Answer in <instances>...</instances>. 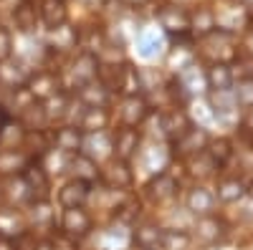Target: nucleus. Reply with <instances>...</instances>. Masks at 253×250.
I'll use <instances>...</instances> for the list:
<instances>
[{
    "label": "nucleus",
    "instance_id": "f257e3e1",
    "mask_svg": "<svg viewBox=\"0 0 253 250\" xmlns=\"http://www.w3.org/2000/svg\"><path fill=\"white\" fill-rule=\"evenodd\" d=\"M198 43L203 46L200 48V56L213 64H233L238 58V40H236V33H228V31H220L215 28L213 33H208L205 38H200Z\"/></svg>",
    "mask_w": 253,
    "mask_h": 250
},
{
    "label": "nucleus",
    "instance_id": "f03ea898",
    "mask_svg": "<svg viewBox=\"0 0 253 250\" xmlns=\"http://www.w3.org/2000/svg\"><path fill=\"white\" fill-rule=\"evenodd\" d=\"M99 182L112 192H126L134 187V172L129 162H122L112 157L104 167H99Z\"/></svg>",
    "mask_w": 253,
    "mask_h": 250
},
{
    "label": "nucleus",
    "instance_id": "7ed1b4c3",
    "mask_svg": "<svg viewBox=\"0 0 253 250\" xmlns=\"http://www.w3.org/2000/svg\"><path fill=\"white\" fill-rule=\"evenodd\" d=\"M157 23L167 36L177 40H193L190 38V10L180 5H162L157 10Z\"/></svg>",
    "mask_w": 253,
    "mask_h": 250
},
{
    "label": "nucleus",
    "instance_id": "20e7f679",
    "mask_svg": "<svg viewBox=\"0 0 253 250\" xmlns=\"http://www.w3.org/2000/svg\"><path fill=\"white\" fill-rule=\"evenodd\" d=\"M20 179L26 182L28 187V195L33 200H46L48 197V190H51V177H48V170L43 167L38 157L28 159V164L23 167V172H20Z\"/></svg>",
    "mask_w": 253,
    "mask_h": 250
},
{
    "label": "nucleus",
    "instance_id": "39448f33",
    "mask_svg": "<svg viewBox=\"0 0 253 250\" xmlns=\"http://www.w3.org/2000/svg\"><path fill=\"white\" fill-rule=\"evenodd\" d=\"M26 89L28 94L36 99V101H48L51 96H56L63 83H61V73L56 71H36V73H28V81H26Z\"/></svg>",
    "mask_w": 253,
    "mask_h": 250
},
{
    "label": "nucleus",
    "instance_id": "423d86ee",
    "mask_svg": "<svg viewBox=\"0 0 253 250\" xmlns=\"http://www.w3.org/2000/svg\"><path fill=\"white\" fill-rule=\"evenodd\" d=\"M150 101H147L142 94L137 96H124L119 101V127H142V124L147 121V116H150Z\"/></svg>",
    "mask_w": 253,
    "mask_h": 250
},
{
    "label": "nucleus",
    "instance_id": "0eeeda50",
    "mask_svg": "<svg viewBox=\"0 0 253 250\" xmlns=\"http://www.w3.org/2000/svg\"><path fill=\"white\" fill-rule=\"evenodd\" d=\"M208 142H210V134L203 129V127H190L180 139H175L172 142V154L177 157V159H190V157H195V154H200V152H205V147H208Z\"/></svg>",
    "mask_w": 253,
    "mask_h": 250
},
{
    "label": "nucleus",
    "instance_id": "6e6552de",
    "mask_svg": "<svg viewBox=\"0 0 253 250\" xmlns=\"http://www.w3.org/2000/svg\"><path fill=\"white\" fill-rule=\"evenodd\" d=\"M99 56L96 53H89V51H81L74 61H71V66H69V86L71 89H79L84 86V83H89L96 78L99 73Z\"/></svg>",
    "mask_w": 253,
    "mask_h": 250
},
{
    "label": "nucleus",
    "instance_id": "1a4fd4ad",
    "mask_svg": "<svg viewBox=\"0 0 253 250\" xmlns=\"http://www.w3.org/2000/svg\"><path fill=\"white\" fill-rule=\"evenodd\" d=\"M94 230V217L84 210V207H69L61 213V233L74 240L86 238Z\"/></svg>",
    "mask_w": 253,
    "mask_h": 250
},
{
    "label": "nucleus",
    "instance_id": "9d476101",
    "mask_svg": "<svg viewBox=\"0 0 253 250\" xmlns=\"http://www.w3.org/2000/svg\"><path fill=\"white\" fill-rule=\"evenodd\" d=\"M142 147V134L139 129H132V127H119L112 137V157L122 159V162H132L137 157Z\"/></svg>",
    "mask_w": 253,
    "mask_h": 250
},
{
    "label": "nucleus",
    "instance_id": "9b49d317",
    "mask_svg": "<svg viewBox=\"0 0 253 250\" xmlns=\"http://www.w3.org/2000/svg\"><path fill=\"white\" fill-rule=\"evenodd\" d=\"M228 233V225L223 222V217H218L215 213L213 215H203L198 217L195 227H193V233H190V238L203 243V245H218Z\"/></svg>",
    "mask_w": 253,
    "mask_h": 250
},
{
    "label": "nucleus",
    "instance_id": "f8f14e48",
    "mask_svg": "<svg viewBox=\"0 0 253 250\" xmlns=\"http://www.w3.org/2000/svg\"><path fill=\"white\" fill-rule=\"evenodd\" d=\"M190 127H193V119H190V114L180 107H170L160 114V132L170 139V144L175 139H180Z\"/></svg>",
    "mask_w": 253,
    "mask_h": 250
},
{
    "label": "nucleus",
    "instance_id": "ddd939ff",
    "mask_svg": "<svg viewBox=\"0 0 253 250\" xmlns=\"http://www.w3.org/2000/svg\"><path fill=\"white\" fill-rule=\"evenodd\" d=\"M142 91V71L134 69L132 64H117V73H114V83H112V94L124 96H137Z\"/></svg>",
    "mask_w": 253,
    "mask_h": 250
},
{
    "label": "nucleus",
    "instance_id": "4468645a",
    "mask_svg": "<svg viewBox=\"0 0 253 250\" xmlns=\"http://www.w3.org/2000/svg\"><path fill=\"white\" fill-rule=\"evenodd\" d=\"M177 187L180 184H177V179L170 172H157L150 182L144 184V195L155 205H165V202H170L177 195Z\"/></svg>",
    "mask_w": 253,
    "mask_h": 250
},
{
    "label": "nucleus",
    "instance_id": "2eb2a0df",
    "mask_svg": "<svg viewBox=\"0 0 253 250\" xmlns=\"http://www.w3.org/2000/svg\"><path fill=\"white\" fill-rule=\"evenodd\" d=\"M109 124H112L109 107H84L81 119H79V129H81V134H99V132H107Z\"/></svg>",
    "mask_w": 253,
    "mask_h": 250
},
{
    "label": "nucleus",
    "instance_id": "dca6fc26",
    "mask_svg": "<svg viewBox=\"0 0 253 250\" xmlns=\"http://www.w3.org/2000/svg\"><path fill=\"white\" fill-rule=\"evenodd\" d=\"M89 197H91V184L81 182V179H69L58 190V205L63 210H69V207H84L89 202Z\"/></svg>",
    "mask_w": 253,
    "mask_h": 250
},
{
    "label": "nucleus",
    "instance_id": "f3484780",
    "mask_svg": "<svg viewBox=\"0 0 253 250\" xmlns=\"http://www.w3.org/2000/svg\"><path fill=\"white\" fill-rule=\"evenodd\" d=\"M215 205H218V200H215L213 190H208L205 184H195L193 190L187 192V197H185V207L193 215H198V217L213 215L215 213Z\"/></svg>",
    "mask_w": 253,
    "mask_h": 250
},
{
    "label": "nucleus",
    "instance_id": "a211bd4d",
    "mask_svg": "<svg viewBox=\"0 0 253 250\" xmlns=\"http://www.w3.org/2000/svg\"><path fill=\"white\" fill-rule=\"evenodd\" d=\"M38 20L43 23L48 31L69 23V8L66 0H41L38 3Z\"/></svg>",
    "mask_w": 253,
    "mask_h": 250
},
{
    "label": "nucleus",
    "instance_id": "6ab92c4d",
    "mask_svg": "<svg viewBox=\"0 0 253 250\" xmlns=\"http://www.w3.org/2000/svg\"><path fill=\"white\" fill-rule=\"evenodd\" d=\"M53 147L58 152H63V154H69V157L79 154L84 149V134H81V129L79 127H71V124L58 127L53 132Z\"/></svg>",
    "mask_w": 253,
    "mask_h": 250
},
{
    "label": "nucleus",
    "instance_id": "aec40b11",
    "mask_svg": "<svg viewBox=\"0 0 253 250\" xmlns=\"http://www.w3.org/2000/svg\"><path fill=\"white\" fill-rule=\"evenodd\" d=\"M76 99L81 101V107H109L112 101V91L104 86L101 81H89L84 86L76 89Z\"/></svg>",
    "mask_w": 253,
    "mask_h": 250
},
{
    "label": "nucleus",
    "instance_id": "412c9836",
    "mask_svg": "<svg viewBox=\"0 0 253 250\" xmlns=\"http://www.w3.org/2000/svg\"><path fill=\"white\" fill-rule=\"evenodd\" d=\"M28 233V222L26 217L20 215L18 210H13V207H0V238H20Z\"/></svg>",
    "mask_w": 253,
    "mask_h": 250
},
{
    "label": "nucleus",
    "instance_id": "4be33fe9",
    "mask_svg": "<svg viewBox=\"0 0 253 250\" xmlns=\"http://www.w3.org/2000/svg\"><path fill=\"white\" fill-rule=\"evenodd\" d=\"M233 69H230L228 64H213L208 66L205 71V86L210 89V94H218V91H230L233 89Z\"/></svg>",
    "mask_w": 253,
    "mask_h": 250
},
{
    "label": "nucleus",
    "instance_id": "5701e85b",
    "mask_svg": "<svg viewBox=\"0 0 253 250\" xmlns=\"http://www.w3.org/2000/svg\"><path fill=\"white\" fill-rule=\"evenodd\" d=\"M69 170L74 175V179H81V182H99V162L91 159L86 152H79L69 159Z\"/></svg>",
    "mask_w": 253,
    "mask_h": 250
},
{
    "label": "nucleus",
    "instance_id": "b1692460",
    "mask_svg": "<svg viewBox=\"0 0 253 250\" xmlns=\"http://www.w3.org/2000/svg\"><path fill=\"white\" fill-rule=\"evenodd\" d=\"M213 31H215V10L213 8L200 5L198 10L190 13V38L193 40H200Z\"/></svg>",
    "mask_w": 253,
    "mask_h": 250
},
{
    "label": "nucleus",
    "instance_id": "393cba45",
    "mask_svg": "<svg viewBox=\"0 0 253 250\" xmlns=\"http://www.w3.org/2000/svg\"><path fill=\"white\" fill-rule=\"evenodd\" d=\"M162 230H165V227H160L155 222H142V225L134 227L132 243L139 250H160L162 248Z\"/></svg>",
    "mask_w": 253,
    "mask_h": 250
},
{
    "label": "nucleus",
    "instance_id": "a878e982",
    "mask_svg": "<svg viewBox=\"0 0 253 250\" xmlns=\"http://www.w3.org/2000/svg\"><path fill=\"white\" fill-rule=\"evenodd\" d=\"M26 127L15 119L0 121V149H20L26 142Z\"/></svg>",
    "mask_w": 253,
    "mask_h": 250
},
{
    "label": "nucleus",
    "instance_id": "bb28decb",
    "mask_svg": "<svg viewBox=\"0 0 253 250\" xmlns=\"http://www.w3.org/2000/svg\"><path fill=\"white\" fill-rule=\"evenodd\" d=\"M213 195H215V200H218V202H225V205L238 202V200L246 195V182H243L241 177H236V175H230V177H220Z\"/></svg>",
    "mask_w": 253,
    "mask_h": 250
},
{
    "label": "nucleus",
    "instance_id": "cd10ccee",
    "mask_svg": "<svg viewBox=\"0 0 253 250\" xmlns=\"http://www.w3.org/2000/svg\"><path fill=\"white\" fill-rule=\"evenodd\" d=\"M79 40H81L79 31L71 28L69 23H63V26L48 31V48L51 51H71V48L79 46Z\"/></svg>",
    "mask_w": 253,
    "mask_h": 250
},
{
    "label": "nucleus",
    "instance_id": "c85d7f7f",
    "mask_svg": "<svg viewBox=\"0 0 253 250\" xmlns=\"http://www.w3.org/2000/svg\"><path fill=\"white\" fill-rule=\"evenodd\" d=\"M13 23H15V28L23 36H31L36 31V26H38V10H36V5L31 3V0H23L20 5H15Z\"/></svg>",
    "mask_w": 253,
    "mask_h": 250
},
{
    "label": "nucleus",
    "instance_id": "c756f323",
    "mask_svg": "<svg viewBox=\"0 0 253 250\" xmlns=\"http://www.w3.org/2000/svg\"><path fill=\"white\" fill-rule=\"evenodd\" d=\"M205 154L210 157V162H213L218 170L220 167H225L230 159H233L236 149H233V142L225 139V137H218V139H210L208 147H205Z\"/></svg>",
    "mask_w": 253,
    "mask_h": 250
},
{
    "label": "nucleus",
    "instance_id": "7c9ffc66",
    "mask_svg": "<svg viewBox=\"0 0 253 250\" xmlns=\"http://www.w3.org/2000/svg\"><path fill=\"white\" fill-rule=\"evenodd\" d=\"M28 164V157L20 149H0V175L3 177H18Z\"/></svg>",
    "mask_w": 253,
    "mask_h": 250
},
{
    "label": "nucleus",
    "instance_id": "2f4dec72",
    "mask_svg": "<svg viewBox=\"0 0 253 250\" xmlns=\"http://www.w3.org/2000/svg\"><path fill=\"white\" fill-rule=\"evenodd\" d=\"M185 167H187V175L195 177V179H208L210 175H215V170H218V167L210 162V157H208L205 152L185 159Z\"/></svg>",
    "mask_w": 253,
    "mask_h": 250
},
{
    "label": "nucleus",
    "instance_id": "473e14b6",
    "mask_svg": "<svg viewBox=\"0 0 253 250\" xmlns=\"http://www.w3.org/2000/svg\"><path fill=\"white\" fill-rule=\"evenodd\" d=\"M26 81H28V73L20 69L18 64H10V61L0 64V86L18 89V86H26Z\"/></svg>",
    "mask_w": 253,
    "mask_h": 250
},
{
    "label": "nucleus",
    "instance_id": "72a5a7b5",
    "mask_svg": "<svg viewBox=\"0 0 253 250\" xmlns=\"http://www.w3.org/2000/svg\"><path fill=\"white\" fill-rule=\"evenodd\" d=\"M190 243H193V238L187 230H177V227L162 230V250H187Z\"/></svg>",
    "mask_w": 253,
    "mask_h": 250
},
{
    "label": "nucleus",
    "instance_id": "f704fd0d",
    "mask_svg": "<svg viewBox=\"0 0 253 250\" xmlns=\"http://www.w3.org/2000/svg\"><path fill=\"white\" fill-rule=\"evenodd\" d=\"M3 197L13 205H20V202H26V200H31V195H28V187H26V182L20 179V175L18 177H8V182H5V192H3Z\"/></svg>",
    "mask_w": 253,
    "mask_h": 250
},
{
    "label": "nucleus",
    "instance_id": "c9c22d12",
    "mask_svg": "<svg viewBox=\"0 0 253 250\" xmlns=\"http://www.w3.org/2000/svg\"><path fill=\"white\" fill-rule=\"evenodd\" d=\"M233 99H236V107L241 109H253V76L241 78L233 89Z\"/></svg>",
    "mask_w": 253,
    "mask_h": 250
},
{
    "label": "nucleus",
    "instance_id": "e433bc0d",
    "mask_svg": "<svg viewBox=\"0 0 253 250\" xmlns=\"http://www.w3.org/2000/svg\"><path fill=\"white\" fill-rule=\"evenodd\" d=\"M139 53L144 56V58H155L160 51H162V38L155 33V31H144L142 36H139Z\"/></svg>",
    "mask_w": 253,
    "mask_h": 250
},
{
    "label": "nucleus",
    "instance_id": "4c0bfd02",
    "mask_svg": "<svg viewBox=\"0 0 253 250\" xmlns=\"http://www.w3.org/2000/svg\"><path fill=\"white\" fill-rule=\"evenodd\" d=\"M33 222L36 225H51L53 222V210L48 200H36L33 202Z\"/></svg>",
    "mask_w": 253,
    "mask_h": 250
},
{
    "label": "nucleus",
    "instance_id": "58836bf2",
    "mask_svg": "<svg viewBox=\"0 0 253 250\" xmlns=\"http://www.w3.org/2000/svg\"><path fill=\"white\" fill-rule=\"evenodd\" d=\"M10 56H13V36L5 26H0V64L10 61Z\"/></svg>",
    "mask_w": 253,
    "mask_h": 250
},
{
    "label": "nucleus",
    "instance_id": "ea45409f",
    "mask_svg": "<svg viewBox=\"0 0 253 250\" xmlns=\"http://www.w3.org/2000/svg\"><path fill=\"white\" fill-rule=\"evenodd\" d=\"M48 243H51V250H79V240L63 235V233H56Z\"/></svg>",
    "mask_w": 253,
    "mask_h": 250
},
{
    "label": "nucleus",
    "instance_id": "a19ab883",
    "mask_svg": "<svg viewBox=\"0 0 253 250\" xmlns=\"http://www.w3.org/2000/svg\"><path fill=\"white\" fill-rule=\"evenodd\" d=\"M241 127L248 137H253V109H246V116L241 119Z\"/></svg>",
    "mask_w": 253,
    "mask_h": 250
},
{
    "label": "nucleus",
    "instance_id": "79ce46f5",
    "mask_svg": "<svg viewBox=\"0 0 253 250\" xmlns=\"http://www.w3.org/2000/svg\"><path fill=\"white\" fill-rule=\"evenodd\" d=\"M0 250H18V243H13L10 238H0Z\"/></svg>",
    "mask_w": 253,
    "mask_h": 250
},
{
    "label": "nucleus",
    "instance_id": "37998d69",
    "mask_svg": "<svg viewBox=\"0 0 253 250\" xmlns=\"http://www.w3.org/2000/svg\"><path fill=\"white\" fill-rule=\"evenodd\" d=\"M241 8L246 10V15L253 20V0H241Z\"/></svg>",
    "mask_w": 253,
    "mask_h": 250
},
{
    "label": "nucleus",
    "instance_id": "c03bdc74",
    "mask_svg": "<svg viewBox=\"0 0 253 250\" xmlns=\"http://www.w3.org/2000/svg\"><path fill=\"white\" fill-rule=\"evenodd\" d=\"M124 5H129V8H142V5H147L150 0H122Z\"/></svg>",
    "mask_w": 253,
    "mask_h": 250
},
{
    "label": "nucleus",
    "instance_id": "a18cd8bd",
    "mask_svg": "<svg viewBox=\"0 0 253 250\" xmlns=\"http://www.w3.org/2000/svg\"><path fill=\"white\" fill-rule=\"evenodd\" d=\"M33 250H51V243L48 240H41V243L33 245Z\"/></svg>",
    "mask_w": 253,
    "mask_h": 250
},
{
    "label": "nucleus",
    "instance_id": "49530a36",
    "mask_svg": "<svg viewBox=\"0 0 253 250\" xmlns=\"http://www.w3.org/2000/svg\"><path fill=\"white\" fill-rule=\"evenodd\" d=\"M246 195H248V197H251V200H253V179H251V182H248V184H246Z\"/></svg>",
    "mask_w": 253,
    "mask_h": 250
},
{
    "label": "nucleus",
    "instance_id": "de8ad7c7",
    "mask_svg": "<svg viewBox=\"0 0 253 250\" xmlns=\"http://www.w3.org/2000/svg\"><path fill=\"white\" fill-rule=\"evenodd\" d=\"M0 109H3V107H0Z\"/></svg>",
    "mask_w": 253,
    "mask_h": 250
}]
</instances>
